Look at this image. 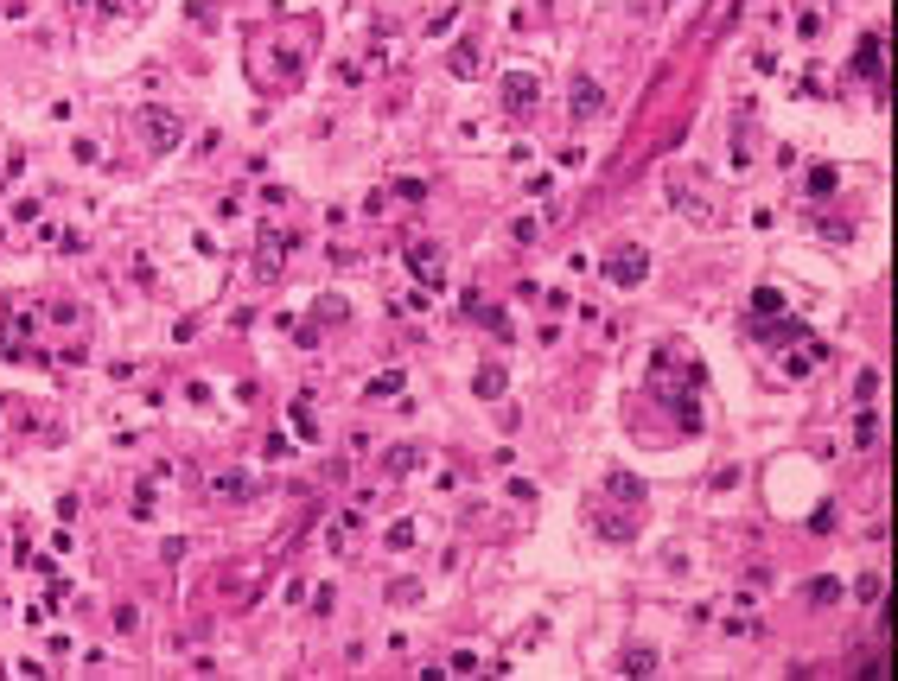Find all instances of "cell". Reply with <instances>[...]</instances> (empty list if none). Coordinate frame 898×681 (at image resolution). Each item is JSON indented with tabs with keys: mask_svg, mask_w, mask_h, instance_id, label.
<instances>
[{
	"mask_svg": "<svg viewBox=\"0 0 898 681\" xmlns=\"http://www.w3.org/2000/svg\"><path fill=\"white\" fill-rule=\"evenodd\" d=\"M446 64H453V77H478V45L459 39L453 51H446Z\"/></svg>",
	"mask_w": 898,
	"mask_h": 681,
	"instance_id": "cell-9",
	"label": "cell"
},
{
	"mask_svg": "<svg viewBox=\"0 0 898 681\" xmlns=\"http://www.w3.org/2000/svg\"><path fill=\"white\" fill-rule=\"evenodd\" d=\"M835 516H841V510H835V503H822V510H816V516H809V529H816V535H828V529H835Z\"/></svg>",
	"mask_w": 898,
	"mask_h": 681,
	"instance_id": "cell-15",
	"label": "cell"
},
{
	"mask_svg": "<svg viewBox=\"0 0 898 681\" xmlns=\"http://www.w3.org/2000/svg\"><path fill=\"white\" fill-rule=\"evenodd\" d=\"M567 115H574L580 128H593V121L606 115V90H599L593 77H574V90H567Z\"/></svg>",
	"mask_w": 898,
	"mask_h": 681,
	"instance_id": "cell-3",
	"label": "cell"
},
{
	"mask_svg": "<svg viewBox=\"0 0 898 681\" xmlns=\"http://www.w3.org/2000/svg\"><path fill=\"white\" fill-rule=\"evenodd\" d=\"M535 102H542V83H535V77H523V71L504 77V109L510 115H535Z\"/></svg>",
	"mask_w": 898,
	"mask_h": 681,
	"instance_id": "cell-4",
	"label": "cell"
},
{
	"mask_svg": "<svg viewBox=\"0 0 898 681\" xmlns=\"http://www.w3.org/2000/svg\"><path fill=\"white\" fill-rule=\"evenodd\" d=\"M395 198H408V204H421V198H427V185H421V179H402V185H395Z\"/></svg>",
	"mask_w": 898,
	"mask_h": 681,
	"instance_id": "cell-18",
	"label": "cell"
},
{
	"mask_svg": "<svg viewBox=\"0 0 898 681\" xmlns=\"http://www.w3.org/2000/svg\"><path fill=\"white\" fill-rule=\"evenodd\" d=\"M606 491H618L625 503H637V497H644V484H637V478H625V471H618V478H606Z\"/></svg>",
	"mask_w": 898,
	"mask_h": 681,
	"instance_id": "cell-13",
	"label": "cell"
},
{
	"mask_svg": "<svg viewBox=\"0 0 898 681\" xmlns=\"http://www.w3.org/2000/svg\"><path fill=\"white\" fill-rule=\"evenodd\" d=\"M446 675H478V656H472V650H459L453 662H446Z\"/></svg>",
	"mask_w": 898,
	"mask_h": 681,
	"instance_id": "cell-17",
	"label": "cell"
},
{
	"mask_svg": "<svg viewBox=\"0 0 898 681\" xmlns=\"http://www.w3.org/2000/svg\"><path fill=\"white\" fill-rule=\"evenodd\" d=\"M141 134H147V147H153V160H160V153H172L185 141V121L172 115V109H147V121H141Z\"/></svg>",
	"mask_w": 898,
	"mask_h": 681,
	"instance_id": "cell-2",
	"label": "cell"
},
{
	"mask_svg": "<svg viewBox=\"0 0 898 681\" xmlns=\"http://www.w3.org/2000/svg\"><path fill=\"white\" fill-rule=\"evenodd\" d=\"M822 370V344H797V351H784V376H809Z\"/></svg>",
	"mask_w": 898,
	"mask_h": 681,
	"instance_id": "cell-8",
	"label": "cell"
},
{
	"mask_svg": "<svg viewBox=\"0 0 898 681\" xmlns=\"http://www.w3.org/2000/svg\"><path fill=\"white\" fill-rule=\"evenodd\" d=\"M395 389H402V370H383V376L370 382V395H395Z\"/></svg>",
	"mask_w": 898,
	"mask_h": 681,
	"instance_id": "cell-16",
	"label": "cell"
},
{
	"mask_svg": "<svg viewBox=\"0 0 898 681\" xmlns=\"http://www.w3.org/2000/svg\"><path fill=\"white\" fill-rule=\"evenodd\" d=\"M656 669H663L656 650H625V662H618V675H656Z\"/></svg>",
	"mask_w": 898,
	"mask_h": 681,
	"instance_id": "cell-10",
	"label": "cell"
},
{
	"mask_svg": "<svg viewBox=\"0 0 898 681\" xmlns=\"http://www.w3.org/2000/svg\"><path fill=\"white\" fill-rule=\"evenodd\" d=\"M414 465H421V452H414V446H395V452H383V471H389V478H402V471H414Z\"/></svg>",
	"mask_w": 898,
	"mask_h": 681,
	"instance_id": "cell-12",
	"label": "cell"
},
{
	"mask_svg": "<svg viewBox=\"0 0 898 681\" xmlns=\"http://www.w3.org/2000/svg\"><path fill=\"white\" fill-rule=\"evenodd\" d=\"M472 389L485 395V401H497V395H504V363H485V370L472 376Z\"/></svg>",
	"mask_w": 898,
	"mask_h": 681,
	"instance_id": "cell-11",
	"label": "cell"
},
{
	"mask_svg": "<svg viewBox=\"0 0 898 681\" xmlns=\"http://www.w3.org/2000/svg\"><path fill=\"white\" fill-rule=\"evenodd\" d=\"M440 249H434V242H414V249H408V268H414V281H427V287H440L446 281V268H440Z\"/></svg>",
	"mask_w": 898,
	"mask_h": 681,
	"instance_id": "cell-5",
	"label": "cell"
},
{
	"mask_svg": "<svg viewBox=\"0 0 898 681\" xmlns=\"http://www.w3.org/2000/svg\"><path fill=\"white\" fill-rule=\"evenodd\" d=\"M606 274H612L618 287H644L650 281V249H644V242H618L612 261H606Z\"/></svg>",
	"mask_w": 898,
	"mask_h": 681,
	"instance_id": "cell-1",
	"label": "cell"
},
{
	"mask_svg": "<svg viewBox=\"0 0 898 681\" xmlns=\"http://www.w3.org/2000/svg\"><path fill=\"white\" fill-rule=\"evenodd\" d=\"M854 433H860V446H873V440H879V414H873V408H860V421H854Z\"/></svg>",
	"mask_w": 898,
	"mask_h": 681,
	"instance_id": "cell-14",
	"label": "cell"
},
{
	"mask_svg": "<svg viewBox=\"0 0 898 681\" xmlns=\"http://www.w3.org/2000/svg\"><path fill=\"white\" fill-rule=\"evenodd\" d=\"M854 71H860V77H873V83L886 77V39H879V32H867V39L854 45Z\"/></svg>",
	"mask_w": 898,
	"mask_h": 681,
	"instance_id": "cell-6",
	"label": "cell"
},
{
	"mask_svg": "<svg viewBox=\"0 0 898 681\" xmlns=\"http://www.w3.org/2000/svg\"><path fill=\"white\" fill-rule=\"evenodd\" d=\"M204 497H217V503H243V497H249V471H217V478H204Z\"/></svg>",
	"mask_w": 898,
	"mask_h": 681,
	"instance_id": "cell-7",
	"label": "cell"
}]
</instances>
